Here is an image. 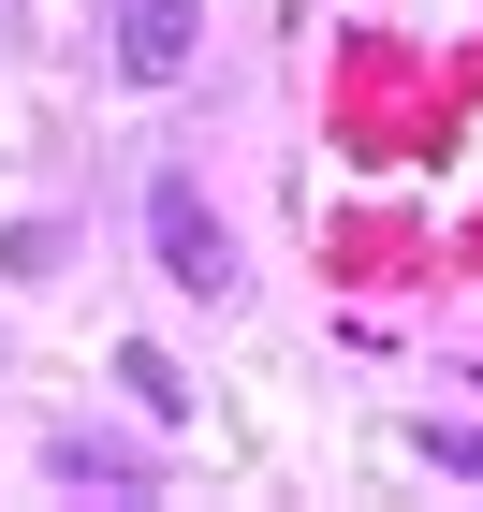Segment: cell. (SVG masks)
<instances>
[{"mask_svg": "<svg viewBox=\"0 0 483 512\" xmlns=\"http://www.w3.org/2000/svg\"><path fill=\"white\" fill-rule=\"evenodd\" d=\"M147 249H161V278H176V293H205V308L249 278V264H235V220L205 205L191 161H161V176H147Z\"/></svg>", "mask_w": 483, "mask_h": 512, "instance_id": "obj_1", "label": "cell"}, {"mask_svg": "<svg viewBox=\"0 0 483 512\" xmlns=\"http://www.w3.org/2000/svg\"><path fill=\"white\" fill-rule=\"evenodd\" d=\"M191 30H205V0H118V74L132 88H176L191 74Z\"/></svg>", "mask_w": 483, "mask_h": 512, "instance_id": "obj_2", "label": "cell"}, {"mask_svg": "<svg viewBox=\"0 0 483 512\" xmlns=\"http://www.w3.org/2000/svg\"><path fill=\"white\" fill-rule=\"evenodd\" d=\"M44 469H59V483H103V498H147V454H132V439H88V425H59V439H44Z\"/></svg>", "mask_w": 483, "mask_h": 512, "instance_id": "obj_3", "label": "cell"}, {"mask_svg": "<svg viewBox=\"0 0 483 512\" xmlns=\"http://www.w3.org/2000/svg\"><path fill=\"white\" fill-rule=\"evenodd\" d=\"M118 381H132V395H147L161 425H176V410H191V381H176V352H118Z\"/></svg>", "mask_w": 483, "mask_h": 512, "instance_id": "obj_4", "label": "cell"}, {"mask_svg": "<svg viewBox=\"0 0 483 512\" xmlns=\"http://www.w3.org/2000/svg\"><path fill=\"white\" fill-rule=\"evenodd\" d=\"M425 469H469L483 483V425H425Z\"/></svg>", "mask_w": 483, "mask_h": 512, "instance_id": "obj_5", "label": "cell"}]
</instances>
